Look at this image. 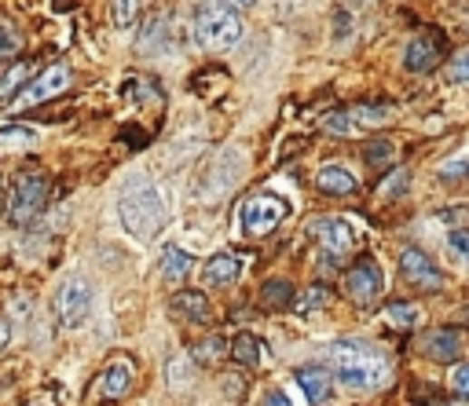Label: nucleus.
Listing matches in <instances>:
<instances>
[{"instance_id":"18","label":"nucleus","mask_w":469,"mask_h":406,"mask_svg":"<svg viewBox=\"0 0 469 406\" xmlns=\"http://www.w3.org/2000/svg\"><path fill=\"white\" fill-rule=\"evenodd\" d=\"M158 264H161V275H165L169 282H180V278H187V275H191V267H195V256L187 253V249H180V246H165Z\"/></svg>"},{"instance_id":"35","label":"nucleus","mask_w":469,"mask_h":406,"mask_svg":"<svg viewBox=\"0 0 469 406\" xmlns=\"http://www.w3.org/2000/svg\"><path fill=\"white\" fill-rule=\"evenodd\" d=\"M260 406H294V402H290V395H287L283 388H275V392H268V395H264V402H260Z\"/></svg>"},{"instance_id":"21","label":"nucleus","mask_w":469,"mask_h":406,"mask_svg":"<svg viewBox=\"0 0 469 406\" xmlns=\"http://www.w3.org/2000/svg\"><path fill=\"white\" fill-rule=\"evenodd\" d=\"M37 140L41 136L30 125H5L0 129V150H34Z\"/></svg>"},{"instance_id":"23","label":"nucleus","mask_w":469,"mask_h":406,"mask_svg":"<svg viewBox=\"0 0 469 406\" xmlns=\"http://www.w3.org/2000/svg\"><path fill=\"white\" fill-rule=\"evenodd\" d=\"M348 121H352V132L356 129H378L389 121V107H352Z\"/></svg>"},{"instance_id":"39","label":"nucleus","mask_w":469,"mask_h":406,"mask_svg":"<svg viewBox=\"0 0 469 406\" xmlns=\"http://www.w3.org/2000/svg\"><path fill=\"white\" fill-rule=\"evenodd\" d=\"M462 319H469V308H465V312H462Z\"/></svg>"},{"instance_id":"15","label":"nucleus","mask_w":469,"mask_h":406,"mask_svg":"<svg viewBox=\"0 0 469 406\" xmlns=\"http://www.w3.org/2000/svg\"><path fill=\"white\" fill-rule=\"evenodd\" d=\"M298 384H301L308 402H327L330 392H334V373L323 370V366H301L298 370Z\"/></svg>"},{"instance_id":"41","label":"nucleus","mask_w":469,"mask_h":406,"mask_svg":"<svg viewBox=\"0 0 469 406\" xmlns=\"http://www.w3.org/2000/svg\"><path fill=\"white\" fill-rule=\"evenodd\" d=\"M239 5H249V0H239Z\"/></svg>"},{"instance_id":"11","label":"nucleus","mask_w":469,"mask_h":406,"mask_svg":"<svg viewBox=\"0 0 469 406\" xmlns=\"http://www.w3.org/2000/svg\"><path fill=\"white\" fill-rule=\"evenodd\" d=\"M169 312H172L180 323H191V326H206V323L213 319L210 300H206V293H199V289H180V293L172 296V304H169Z\"/></svg>"},{"instance_id":"40","label":"nucleus","mask_w":469,"mask_h":406,"mask_svg":"<svg viewBox=\"0 0 469 406\" xmlns=\"http://www.w3.org/2000/svg\"><path fill=\"white\" fill-rule=\"evenodd\" d=\"M30 406H48V402H30Z\"/></svg>"},{"instance_id":"26","label":"nucleus","mask_w":469,"mask_h":406,"mask_svg":"<svg viewBox=\"0 0 469 406\" xmlns=\"http://www.w3.org/2000/svg\"><path fill=\"white\" fill-rule=\"evenodd\" d=\"M30 70H34V63H15V66H8L5 73H0V95H8V92H15V88H23L26 84V77H30Z\"/></svg>"},{"instance_id":"2","label":"nucleus","mask_w":469,"mask_h":406,"mask_svg":"<svg viewBox=\"0 0 469 406\" xmlns=\"http://www.w3.org/2000/svg\"><path fill=\"white\" fill-rule=\"evenodd\" d=\"M330 362H334V377L352 392L386 388L389 377H393L386 355H378L374 348H366L359 341H334L330 344Z\"/></svg>"},{"instance_id":"16","label":"nucleus","mask_w":469,"mask_h":406,"mask_svg":"<svg viewBox=\"0 0 469 406\" xmlns=\"http://www.w3.org/2000/svg\"><path fill=\"white\" fill-rule=\"evenodd\" d=\"M132 377H136V370H132L125 359H114V362L103 370V377H100L103 399H122V395L132 388Z\"/></svg>"},{"instance_id":"28","label":"nucleus","mask_w":469,"mask_h":406,"mask_svg":"<svg viewBox=\"0 0 469 406\" xmlns=\"http://www.w3.org/2000/svg\"><path fill=\"white\" fill-rule=\"evenodd\" d=\"M294 304H298V312H301V315L319 312V308H327V304H330V289H327V285H312L305 296H294Z\"/></svg>"},{"instance_id":"27","label":"nucleus","mask_w":469,"mask_h":406,"mask_svg":"<svg viewBox=\"0 0 469 406\" xmlns=\"http://www.w3.org/2000/svg\"><path fill=\"white\" fill-rule=\"evenodd\" d=\"M140 5L143 0H111V15H114V26L118 30H129L140 15Z\"/></svg>"},{"instance_id":"1","label":"nucleus","mask_w":469,"mask_h":406,"mask_svg":"<svg viewBox=\"0 0 469 406\" xmlns=\"http://www.w3.org/2000/svg\"><path fill=\"white\" fill-rule=\"evenodd\" d=\"M118 213H122L125 231L136 235L140 242H151L161 231V224H165V201H161V190L154 187V179L147 172H132L122 183Z\"/></svg>"},{"instance_id":"14","label":"nucleus","mask_w":469,"mask_h":406,"mask_svg":"<svg viewBox=\"0 0 469 406\" xmlns=\"http://www.w3.org/2000/svg\"><path fill=\"white\" fill-rule=\"evenodd\" d=\"M239 275H242V260H239L235 253H228V249L213 253V256L206 260V267H202L206 285H231Z\"/></svg>"},{"instance_id":"31","label":"nucleus","mask_w":469,"mask_h":406,"mask_svg":"<svg viewBox=\"0 0 469 406\" xmlns=\"http://www.w3.org/2000/svg\"><path fill=\"white\" fill-rule=\"evenodd\" d=\"M323 129L327 132H337V136H348L352 132V121H348V111H334L323 118Z\"/></svg>"},{"instance_id":"4","label":"nucleus","mask_w":469,"mask_h":406,"mask_svg":"<svg viewBox=\"0 0 469 406\" xmlns=\"http://www.w3.org/2000/svg\"><path fill=\"white\" fill-rule=\"evenodd\" d=\"M48 194H52V183H48L44 172H23V176H15V183L8 190V201H5L8 224H15V227L34 224L41 217V209H44Z\"/></svg>"},{"instance_id":"19","label":"nucleus","mask_w":469,"mask_h":406,"mask_svg":"<svg viewBox=\"0 0 469 406\" xmlns=\"http://www.w3.org/2000/svg\"><path fill=\"white\" fill-rule=\"evenodd\" d=\"M260 304H264L268 312L290 308V304H294V285H290L287 278H268V282L260 285Z\"/></svg>"},{"instance_id":"24","label":"nucleus","mask_w":469,"mask_h":406,"mask_svg":"<svg viewBox=\"0 0 469 406\" xmlns=\"http://www.w3.org/2000/svg\"><path fill=\"white\" fill-rule=\"evenodd\" d=\"M386 319L396 330H411L418 323V308H415V304H407V300H393L389 308H386Z\"/></svg>"},{"instance_id":"3","label":"nucleus","mask_w":469,"mask_h":406,"mask_svg":"<svg viewBox=\"0 0 469 406\" xmlns=\"http://www.w3.org/2000/svg\"><path fill=\"white\" fill-rule=\"evenodd\" d=\"M195 41L210 52H228L242 41V19L224 0H202L195 12Z\"/></svg>"},{"instance_id":"6","label":"nucleus","mask_w":469,"mask_h":406,"mask_svg":"<svg viewBox=\"0 0 469 406\" xmlns=\"http://www.w3.org/2000/svg\"><path fill=\"white\" fill-rule=\"evenodd\" d=\"M382 289H386V275H382V267H378L374 256H359L345 271V293H348L352 304H359V308H374Z\"/></svg>"},{"instance_id":"20","label":"nucleus","mask_w":469,"mask_h":406,"mask_svg":"<svg viewBox=\"0 0 469 406\" xmlns=\"http://www.w3.org/2000/svg\"><path fill=\"white\" fill-rule=\"evenodd\" d=\"M228 355H231L239 366H257V362L264 359V344H260V337H253V334H239V337L231 341Z\"/></svg>"},{"instance_id":"12","label":"nucleus","mask_w":469,"mask_h":406,"mask_svg":"<svg viewBox=\"0 0 469 406\" xmlns=\"http://www.w3.org/2000/svg\"><path fill=\"white\" fill-rule=\"evenodd\" d=\"M422 355H429L433 362H454L462 355V334L444 326V330H429L422 337Z\"/></svg>"},{"instance_id":"34","label":"nucleus","mask_w":469,"mask_h":406,"mask_svg":"<svg viewBox=\"0 0 469 406\" xmlns=\"http://www.w3.org/2000/svg\"><path fill=\"white\" fill-rule=\"evenodd\" d=\"M447 242H451V249H454V253H465V256H469V227L451 231V238H447Z\"/></svg>"},{"instance_id":"29","label":"nucleus","mask_w":469,"mask_h":406,"mask_svg":"<svg viewBox=\"0 0 469 406\" xmlns=\"http://www.w3.org/2000/svg\"><path fill=\"white\" fill-rule=\"evenodd\" d=\"M447 81H451V84H469V48L458 52V55L447 63Z\"/></svg>"},{"instance_id":"22","label":"nucleus","mask_w":469,"mask_h":406,"mask_svg":"<svg viewBox=\"0 0 469 406\" xmlns=\"http://www.w3.org/2000/svg\"><path fill=\"white\" fill-rule=\"evenodd\" d=\"M228 348H231V344H228V341L217 334V337H206L202 344H195L187 359H195V362H202V366H217V362L228 355Z\"/></svg>"},{"instance_id":"32","label":"nucleus","mask_w":469,"mask_h":406,"mask_svg":"<svg viewBox=\"0 0 469 406\" xmlns=\"http://www.w3.org/2000/svg\"><path fill=\"white\" fill-rule=\"evenodd\" d=\"M451 392L458 399H469V362H458L454 373H451Z\"/></svg>"},{"instance_id":"38","label":"nucleus","mask_w":469,"mask_h":406,"mask_svg":"<svg viewBox=\"0 0 469 406\" xmlns=\"http://www.w3.org/2000/svg\"><path fill=\"white\" fill-rule=\"evenodd\" d=\"M5 341H8V323H0V348H5Z\"/></svg>"},{"instance_id":"10","label":"nucleus","mask_w":469,"mask_h":406,"mask_svg":"<svg viewBox=\"0 0 469 406\" xmlns=\"http://www.w3.org/2000/svg\"><path fill=\"white\" fill-rule=\"evenodd\" d=\"M400 275L415 285V289H425V293H436V289H444V275H440V267L418 249V246H407L404 253H400Z\"/></svg>"},{"instance_id":"13","label":"nucleus","mask_w":469,"mask_h":406,"mask_svg":"<svg viewBox=\"0 0 469 406\" xmlns=\"http://www.w3.org/2000/svg\"><path fill=\"white\" fill-rule=\"evenodd\" d=\"M436 63H440V37H436V34L415 37V41L407 44V52H404V66H407L411 73H429Z\"/></svg>"},{"instance_id":"33","label":"nucleus","mask_w":469,"mask_h":406,"mask_svg":"<svg viewBox=\"0 0 469 406\" xmlns=\"http://www.w3.org/2000/svg\"><path fill=\"white\" fill-rule=\"evenodd\" d=\"M15 52H19V37L0 26V55H15Z\"/></svg>"},{"instance_id":"25","label":"nucleus","mask_w":469,"mask_h":406,"mask_svg":"<svg viewBox=\"0 0 469 406\" xmlns=\"http://www.w3.org/2000/svg\"><path fill=\"white\" fill-rule=\"evenodd\" d=\"M363 158H366L370 169H382V165L396 161V143H389V140H374V143H366Z\"/></svg>"},{"instance_id":"7","label":"nucleus","mask_w":469,"mask_h":406,"mask_svg":"<svg viewBox=\"0 0 469 406\" xmlns=\"http://www.w3.org/2000/svg\"><path fill=\"white\" fill-rule=\"evenodd\" d=\"M55 315L66 330H77L92 315V285L84 278H66L59 296H55Z\"/></svg>"},{"instance_id":"9","label":"nucleus","mask_w":469,"mask_h":406,"mask_svg":"<svg viewBox=\"0 0 469 406\" xmlns=\"http://www.w3.org/2000/svg\"><path fill=\"white\" fill-rule=\"evenodd\" d=\"M308 235H316V242L323 246V260H341L352 246H356V235L345 220L337 217H323V220H312Z\"/></svg>"},{"instance_id":"17","label":"nucleus","mask_w":469,"mask_h":406,"mask_svg":"<svg viewBox=\"0 0 469 406\" xmlns=\"http://www.w3.org/2000/svg\"><path fill=\"white\" fill-rule=\"evenodd\" d=\"M316 187H319L323 194L345 198V194H352V190H356V176H352L345 165H323V169L316 172Z\"/></svg>"},{"instance_id":"42","label":"nucleus","mask_w":469,"mask_h":406,"mask_svg":"<svg viewBox=\"0 0 469 406\" xmlns=\"http://www.w3.org/2000/svg\"><path fill=\"white\" fill-rule=\"evenodd\" d=\"M465 19H469V12H465Z\"/></svg>"},{"instance_id":"30","label":"nucleus","mask_w":469,"mask_h":406,"mask_svg":"<svg viewBox=\"0 0 469 406\" xmlns=\"http://www.w3.org/2000/svg\"><path fill=\"white\" fill-rule=\"evenodd\" d=\"M407 176H411L407 169H396V172H389V179L382 183V190H378V194H382V198H393V194H404V190H407Z\"/></svg>"},{"instance_id":"37","label":"nucleus","mask_w":469,"mask_h":406,"mask_svg":"<svg viewBox=\"0 0 469 406\" xmlns=\"http://www.w3.org/2000/svg\"><path fill=\"white\" fill-rule=\"evenodd\" d=\"M224 384H228V395H239V388H242V384H239V377H235V373H231V377H224Z\"/></svg>"},{"instance_id":"5","label":"nucleus","mask_w":469,"mask_h":406,"mask_svg":"<svg viewBox=\"0 0 469 406\" xmlns=\"http://www.w3.org/2000/svg\"><path fill=\"white\" fill-rule=\"evenodd\" d=\"M290 217V201L278 194H253L239 209V227L246 238H264Z\"/></svg>"},{"instance_id":"36","label":"nucleus","mask_w":469,"mask_h":406,"mask_svg":"<svg viewBox=\"0 0 469 406\" xmlns=\"http://www.w3.org/2000/svg\"><path fill=\"white\" fill-rule=\"evenodd\" d=\"M440 172H444V176H447V179H458V176H462V172H469V165H465V161H447V165H444V169H440Z\"/></svg>"},{"instance_id":"8","label":"nucleus","mask_w":469,"mask_h":406,"mask_svg":"<svg viewBox=\"0 0 469 406\" xmlns=\"http://www.w3.org/2000/svg\"><path fill=\"white\" fill-rule=\"evenodd\" d=\"M70 88V70L66 66H48L44 73H37L34 81L23 84V92L15 95V107L26 111V107H41V103H52V99H59L63 92Z\"/></svg>"}]
</instances>
